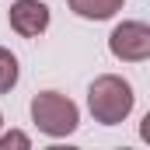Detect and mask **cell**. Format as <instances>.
Returning <instances> with one entry per match:
<instances>
[{"mask_svg": "<svg viewBox=\"0 0 150 150\" xmlns=\"http://www.w3.org/2000/svg\"><path fill=\"white\" fill-rule=\"evenodd\" d=\"M133 101H136V94H133L129 80H122L115 74L94 77L87 87V108L94 115V122H101V126H119L122 119H129Z\"/></svg>", "mask_w": 150, "mask_h": 150, "instance_id": "6da1fadb", "label": "cell"}, {"mask_svg": "<svg viewBox=\"0 0 150 150\" xmlns=\"http://www.w3.org/2000/svg\"><path fill=\"white\" fill-rule=\"evenodd\" d=\"M32 122L38 126V133L63 140L80 126V108L59 91H42L32 98Z\"/></svg>", "mask_w": 150, "mask_h": 150, "instance_id": "7a4b0ae2", "label": "cell"}, {"mask_svg": "<svg viewBox=\"0 0 150 150\" xmlns=\"http://www.w3.org/2000/svg\"><path fill=\"white\" fill-rule=\"evenodd\" d=\"M108 49L122 63H143L150 56V25L143 21H122L108 35Z\"/></svg>", "mask_w": 150, "mask_h": 150, "instance_id": "3957f363", "label": "cell"}, {"mask_svg": "<svg viewBox=\"0 0 150 150\" xmlns=\"http://www.w3.org/2000/svg\"><path fill=\"white\" fill-rule=\"evenodd\" d=\"M7 21L18 35L25 38H38L49 28V7L42 0H14L11 11H7Z\"/></svg>", "mask_w": 150, "mask_h": 150, "instance_id": "277c9868", "label": "cell"}, {"mask_svg": "<svg viewBox=\"0 0 150 150\" xmlns=\"http://www.w3.org/2000/svg\"><path fill=\"white\" fill-rule=\"evenodd\" d=\"M122 4L126 0H70V11L87 21H108L112 14L122 11Z\"/></svg>", "mask_w": 150, "mask_h": 150, "instance_id": "5b68a950", "label": "cell"}, {"mask_svg": "<svg viewBox=\"0 0 150 150\" xmlns=\"http://www.w3.org/2000/svg\"><path fill=\"white\" fill-rule=\"evenodd\" d=\"M18 74H21V70H18V56L0 45V94H7V91L18 84Z\"/></svg>", "mask_w": 150, "mask_h": 150, "instance_id": "8992f818", "label": "cell"}, {"mask_svg": "<svg viewBox=\"0 0 150 150\" xmlns=\"http://www.w3.org/2000/svg\"><path fill=\"white\" fill-rule=\"evenodd\" d=\"M11 147H21V150H28V147H32V140H28L25 133H18V129H11L7 136H0V150H11Z\"/></svg>", "mask_w": 150, "mask_h": 150, "instance_id": "52a82bcc", "label": "cell"}, {"mask_svg": "<svg viewBox=\"0 0 150 150\" xmlns=\"http://www.w3.org/2000/svg\"><path fill=\"white\" fill-rule=\"evenodd\" d=\"M0 126H4V115H0Z\"/></svg>", "mask_w": 150, "mask_h": 150, "instance_id": "ba28073f", "label": "cell"}]
</instances>
